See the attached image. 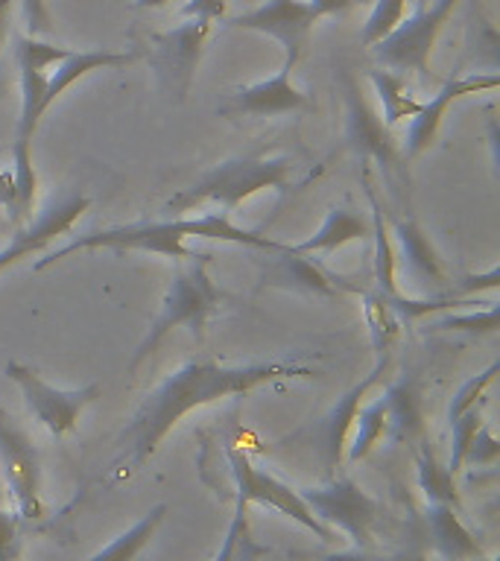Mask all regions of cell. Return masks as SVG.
I'll return each mask as SVG.
<instances>
[{
	"label": "cell",
	"mask_w": 500,
	"mask_h": 561,
	"mask_svg": "<svg viewBox=\"0 0 500 561\" xmlns=\"http://www.w3.org/2000/svg\"><path fill=\"white\" fill-rule=\"evenodd\" d=\"M284 377H316V368L302 366V363H279V359L240 363V366H228L219 359H188L144 398L132 424L121 433L117 438L121 454L114 459V477H129L138 471L188 412L223 401V398L252 392L258 386L284 380Z\"/></svg>",
	"instance_id": "obj_1"
},
{
	"label": "cell",
	"mask_w": 500,
	"mask_h": 561,
	"mask_svg": "<svg viewBox=\"0 0 500 561\" xmlns=\"http://www.w3.org/2000/svg\"><path fill=\"white\" fill-rule=\"evenodd\" d=\"M188 237H202V240H219V243L246 245L258 252H284L289 243H279L272 237L254 231V228L235 226L226 214H202V217H182V219H156V222H129V226H114L94 234L77 237L73 243L61 245L56 252L35 263L33 270H44L56 261H65L70 254L88 252V249H117V252H152L164 254L170 261L184 263L205 257L208 252H191L184 240Z\"/></svg>",
	"instance_id": "obj_2"
},
{
	"label": "cell",
	"mask_w": 500,
	"mask_h": 561,
	"mask_svg": "<svg viewBox=\"0 0 500 561\" xmlns=\"http://www.w3.org/2000/svg\"><path fill=\"white\" fill-rule=\"evenodd\" d=\"M296 161L287 156H243L228 158L223 164L193 182L188 191L175 193L167 202L170 210H193L196 205H217L219 214L231 217L246 199H252L261 191L287 193L298 187Z\"/></svg>",
	"instance_id": "obj_3"
},
{
	"label": "cell",
	"mask_w": 500,
	"mask_h": 561,
	"mask_svg": "<svg viewBox=\"0 0 500 561\" xmlns=\"http://www.w3.org/2000/svg\"><path fill=\"white\" fill-rule=\"evenodd\" d=\"M208 257L211 254H205V257L184 261L175 266L161 310H158L156 322L135 351L129 368H138L149 354H156L167 333L175 331V328H188L196 340H202V328L208 324L211 316L219 313V305H223V293L214 287V280L208 278V270H205Z\"/></svg>",
	"instance_id": "obj_4"
},
{
	"label": "cell",
	"mask_w": 500,
	"mask_h": 561,
	"mask_svg": "<svg viewBox=\"0 0 500 561\" xmlns=\"http://www.w3.org/2000/svg\"><path fill=\"white\" fill-rule=\"evenodd\" d=\"M456 3L459 0H430L428 7L424 0H416L412 15H404L393 33H386L368 50L375 53V59L384 68L395 70V73H404V70L410 73L412 70L419 77H428L436 38L442 33V26L454 15Z\"/></svg>",
	"instance_id": "obj_5"
},
{
	"label": "cell",
	"mask_w": 500,
	"mask_h": 561,
	"mask_svg": "<svg viewBox=\"0 0 500 561\" xmlns=\"http://www.w3.org/2000/svg\"><path fill=\"white\" fill-rule=\"evenodd\" d=\"M211 30L214 24L205 18H184V24L149 38V68L156 73L158 88L175 103L191 94Z\"/></svg>",
	"instance_id": "obj_6"
},
{
	"label": "cell",
	"mask_w": 500,
	"mask_h": 561,
	"mask_svg": "<svg viewBox=\"0 0 500 561\" xmlns=\"http://www.w3.org/2000/svg\"><path fill=\"white\" fill-rule=\"evenodd\" d=\"M3 375L21 389L30 415H33L50 436L73 433L79 419H82V412L103 394V386L100 383L79 386V389H59V386L47 383L33 366L15 363V359L7 363Z\"/></svg>",
	"instance_id": "obj_7"
},
{
	"label": "cell",
	"mask_w": 500,
	"mask_h": 561,
	"mask_svg": "<svg viewBox=\"0 0 500 561\" xmlns=\"http://www.w3.org/2000/svg\"><path fill=\"white\" fill-rule=\"evenodd\" d=\"M226 456L228 471H231V480H235V500H243L246 506L258 503V506L275 508L279 515L296 520L298 526H305L307 533H314L319 541H337V533L314 515V508L302 500L298 489L287 485V482L279 480V477H272V473L258 471L240 447H228Z\"/></svg>",
	"instance_id": "obj_8"
},
{
	"label": "cell",
	"mask_w": 500,
	"mask_h": 561,
	"mask_svg": "<svg viewBox=\"0 0 500 561\" xmlns=\"http://www.w3.org/2000/svg\"><path fill=\"white\" fill-rule=\"evenodd\" d=\"M302 500L314 508V515L333 533L351 538L354 547H368L377 520H380V503L368 491H363L349 477H333L325 485L298 489Z\"/></svg>",
	"instance_id": "obj_9"
},
{
	"label": "cell",
	"mask_w": 500,
	"mask_h": 561,
	"mask_svg": "<svg viewBox=\"0 0 500 561\" xmlns=\"http://www.w3.org/2000/svg\"><path fill=\"white\" fill-rule=\"evenodd\" d=\"M342 105H345V140L363 161H377L386 175L404 173V152L395 144L393 131L384 123V117L368 103L363 88L349 70L340 73Z\"/></svg>",
	"instance_id": "obj_10"
},
{
	"label": "cell",
	"mask_w": 500,
	"mask_h": 561,
	"mask_svg": "<svg viewBox=\"0 0 500 561\" xmlns=\"http://www.w3.org/2000/svg\"><path fill=\"white\" fill-rule=\"evenodd\" d=\"M0 471L7 480V489L15 497L18 515L24 520L44 517L42 500V459L33 438L18 424L9 410L0 407Z\"/></svg>",
	"instance_id": "obj_11"
},
{
	"label": "cell",
	"mask_w": 500,
	"mask_h": 561,
	"mask_svg": "<svg viewBox=\"0 0 500 561\" xmlns=\"http://www.w3.org/2000/svg\"><path fill=\"white\" fill-rule=\"evenodd\" d=\"M319 21L322 15L307 0H263L261 7L226 18V24L235 30H249V33L275 38L284 47V65L289 68H296L298 59L305 56L310 33Z\"/></svg>",
	"instance_id": "obj_12"
},
{
	"label": "cell",
	"mask_w": 500,
	"mask_h": 561,
	"mask_svg": "<svg viewBox=\"0 0 500 561\" xmlns=\"http://www.w3.org/2000/svg\"><path fill=\"white\" fill-rule=\"evenodd\" d=\"M500 85V77L495 70L489 73H474V77H459L447 79L445 85L439 88L436 94L430 96L428 103H421V112L416 114L407 126V138H404V158L421 156L424 149H430V144L436 140L439 126L445 121L447 108L463 100L468 94H480V91H495Z\"/></svg>",
	"instance_id": "obj_13"
},
{
	"label": "cell",
	"mask_w": 500,
	"mask_h": 561,
	"mask_svg": "<svg viewBox=\"0 0 500 561\" xmlns=\"http://www.w3.org/2000/svg\"><path fill=\"white\" fill-rule=\"evenodd\" d=\"M263 284L289 293H305V296H340V293H363L357 284H351L342 275L331 272L310 254L272 252V261L263 270Z\"/></svg>",
	"instance_id": "obj_14"
},
{
	"label": "cell",
	"mask_w": 500,
	"mask_h": 561,
	"mask_svg": "<svg viewBox=\"0 0 500 561\" xmlns=\"http://www.w3.org/2000/svg\"><path fill=\"white\" fill-rule=\"evenodd\" d=\"M293 70L281 65L275 77L258 79L252 85H237L231 100L223 105V114H246V117H279L310 108V96L293 85Z\"/></svg>",
	"instance_id": "obj_15"
},
{
	"label": "cell",
	"mask_w": 500,
	"mask_h": 561,
	"mask_svg": "<svg viewBox=\"0 0 500 561\" xmlns=\"http://www.w3.org/2000/svg\"><path fill=\"white\" fill-rule=\"evenodd\" d=\"M91 208V199L88 196H68L59 205H53L42 214V217L35 219L30 228H21L15 237H12V243L0 252V272L7 270V266H15L24 257H33V254H42L47 245L56 240V237H65L73 228L86 210Z\"/></svg>",
	"instance_id": "obj_16"
},
{
	"label": "cell",
	"mask_w": 500,
	"mask_h": 561,
	"mask_svg": "<svg viewBox=\"0 0 500 561\" xmlns=\"http://www.w3.org/2000/svg\"><path fill=\"white\" fill-rule=\"evenodd\" d=\"M393 245H395V261L398 266L407 270L416 284H421L424 289H430L433 296H439V289L442 287H454V280H447L445 266L439 261L436 249L430 245L428 234H424V228L416 222L412 217H401L395 219L393 226Z\"/></svg>",
	"instance_id": "obj_17"
},
{
	"label": "cell",
	"mask_w": 500,
	"mask_h": 561,
	"mask_svg": "<svg viewBox=\"0 0 500 561\" xmlns=\"http://www.w3.org/2000/svg\"><path fill=\"white\" fill-rule=\"evenodd\" d=\"M384 366L386 357H377V366L372 368L357 386H351L349 392L333 403L331 412L322 419V424L316 427V436H319V447H322L325 465H328V468H337V465L342 462V450L349 445L351 427H354V419H357L360 407H363V398H366L368 389L375 386L377 375L384 371Z\"/></svg>",
	"instance_id": "obj_18"
},
{
	"label": "cell",
	"mask_w": 500,
	"mask_h": 561,
	"mask_svg": "<svg viewBox=\"0 0 500 561\" xmlns=\"http://www.w3.org/2000/svg\"><path fill=\"white\" fill-rule=\"evenodd\" d=\"M372 237V222H368L357 208L351 205H333L328 217L319 226L316 234H310L302 243H289V252L296 254H331L342 245L354 243V240H368Z\"/></svg>",
	"instance_id": "obj_19"
},
{
	"label": "cell",
	"mask_w": 500,
	"mask_h": 561,
	"mask_svg": "<svg viewBox=\"0 0 500 561\" xmlns=\"http://www.w3.org/2000/svg\"><path fill=\"white\" fill-rule=\"evenodd\" d=\"M430 538L442 559L447 561H480L482 547L471 535V529L459 520V506L447 503H428L424 512Z\"/></svg>",
	"instance_id": "obj_20"
},
{
	"label": "cell",
	"mask_w": 500,
	"mask_h": 561,
	"mask_svg": "<svg viewBox=\"0 0 500 561\" xmlns=\"http://www.w3.org/2000/svg\"><path fill=\"white\" fill-rule=\"evenodd\" d=\"M386 421L395 442H416L424 433V403H421V389L412 377L395 380L384 392Z\"/></svg>",
	"instance_id": "obj_21"
},
{
	"label": "cell",
	"mask_w": 500,
	"mask_h": 561,
	"mask_svg": "<svg viewBox=\"0 0 500 561\" xmlns=\"http://www.w3.org/2000/svg\"><path fill=\"white\" fill-rule=\"evenodd\" d=\"M368 82L375 88L380 108H384V123L393 129L401 121H412L421 112V100L410 94V85L404 73H395L389 68H372L368 70Z\"/></svg>",
	"instance_id": "obj_22"
},
{
	"label": "cell",
	"mask_w": 500,
	"mask_h": 561,
	"mask_svg": "<svg viewBox=\"0 0 500 561\" xmlns=\"http://www.w3.org/2000/svg\"><path fill=\"white\" fill-rule=\"evenodd\" d=\"M368 187V184H366ZM368 202H372V240H375V287L384 298L401 296L398 289V261H395V245L393 234L386 228L384 210L377 205L375 191L368 187Z\"/></svg>",
	"instance_id": "obj_23"
},
{
	"label": "cell",
	"mask_w": 500,
	"mask_h": 561,
	"mask_svg": "<svg viewBox=\"0 0 500 561\" xmlns=\"http://www.w3.org/2000/svg\"><path fill=\"white\" fill-rule=\"evenodd\" d=\"M164 515H167L164 503L156 508H149L147 515L140 517L138 524L129 526V529H126L123 535H117V538H114L109 547H103V550L94 552V556L86 561H135L140 552L147 550L149 541L156 538V529L161 526Z\"/></svg>",
	"instance_id": "obj_24"
},
{
	"label": "cell",
	"mask_w": 500,
	"mask_h": 561,
	"mask_svg": "<svg viewBox=\"0 0 500 561\" xmlns=\"http://www.w3.org/2000/svg\"><path fill=\"white\" fill-rule=\"evenodd\" d=\"M386 433H389V421H386V401L384 394H380V398H375V401L366 403V407H360L357 419H354V427H351L349 445H345V450H349V462L366 459Z\"/></svg>",
	"instance_id": "obj_25"
},
{
	"label": "cell",
	"mask_w": 500,
	"mask_h": 561,
	"mask_svg": "<svg viewBox=\"0 0 500 561\" xmlns=\"http://www.w3.org/2000/svg\"><path fill=\"white\" fill-rule=\"evenodd\" d=\"M416 473H419V489L428 497V503H447V506H459V494H456L454 473L442 468L436 454L430 445L419 442L416 445Z\"/></svg>",
	"instance_id": "obj_26"
},
{
	"label": "cell",
	"mask_w": 500,
	"mask_h": 561,
	"mask_svg": "<svg viewBox=\"0 0 500 561\" xmlns=\"http://www.w3.org/2000/svg\"><path fill=\"white\" fill-rule=\"evenodd\" d=\"M363 301H366V322L368 331H372V342H375L377 354L384 357V351L393 345V340L398 336V328H401V319L395 316V310L389 307L380 293H360Z\"/></svg>",
	"instance_id": "obj_27"
},
{
	"label": "cell",
	"mask_w": 500,
	"mask_h": 561,
	"mask_svg": "<svg viewBox=\"0 0 500 561\" xmlns=\"http://www.w3.org/2000/svg\"><path fill=\"white\" fill-rule=\"evenodd\" d=\"M407 3L410 0H375L372 3V12H368L366 24H363V33H360V44L363 47H372L375 42H380L386 33H393L398 21L407 15Z\"/></svg>",
	"instance_id": "obj_28"
},
{
	"label": "cell",
	"mask_w": 500,
	"mask_h": 561,
	"mask_svg": "<svg viewBox=\"0 0 500 561\" xmlns=\"http://www.w3.org/2000/svg\"><path fill=\"white\" fill-rule=\"evenodd\" d=\"M482 403H474L471 410H465L463 415L456 421H451V442H454V447H451V459H447V471L459 473L463 471V465H465V450H468V445H471V438L477 436V430L482 427Z\"/></svg>",
	"instance_id": "obj_29"
},
{
	"label": "cell",
	"mask_w": 500,
	"mask_h": 561,
	"mask_svg": "<svg viewBox=\"0 0 500 561\" xmlns=\"http://www.w3.org/2000/svg\"><path fill=\"white\" fill-rule=\"evenodd\" d=\"M246 503L235 500V515L226 529V538L219 543L214 561H240L246 550H252V538H249V517H246Z\"/></svg>",
	"instance_id": "obj_30"
},
{
	"label": "cell",
	"mask_w": 500,
	"mask_h": 561,
	"mask_svg": "<svg viewBox=\"0 0 500 561\" xmlns=\"http://www.w3.org/2000/svg\"><path fill=\"white\" fill-rule=\"evenodd\" d=\"M433 331H471V333H495L498 331V305L489 301L486 310H468V313H451L433 322Z\"/></svg>",
	"instance_id": "obj_31"
},
{
	"label": "cell",
	"mask_w": 500,
	"mask_h": 561,
	"mask_svg": "<svg viewBox=\"0 0 500 561\" xmlns=\"http://www.w3.org/2000/svg\"><path fill=\"white\" fill-rule=\"evenodd\" d=\"M500 371V363L495 359L486 371H480V375L468 377L463 386H459V392L454 394V401H451V407H447V421H456L459 415H463L465 410H471L474 403H480L482 398H486V389H489L491 383H495V377H498Z\"/></svg>",
	"instance_id": "obj_32"
},
{
	"label": "cell",
	"mask_w": 500,
	"mask_h": 561,
	"mask_svg": "<svg viewBox=\"0 0 500 561\" xmlns=\"http://www.w3.org/2000/svg\"><path fill=\"white\" fill-rule=\"evenodd\" d=\"M500 459V442L498 436L491 433L489 421H482V427L477 430V436L471 438V445L465 450V465H498Z\"/></svg>",
	"instance_id": "obj_33"
},
{
	"label": "cell",
	"mask_w": 500,
	"mask_h": 561,
	"mask_svg": "<svg viewBox=\"0 0 500 561\" xmlns=\"http://www.w3.org/2000/svg\"><path fill=\"white\" fill-rule=\"evenodd\" d=\"M21 15H24L26 35L47 38V35H53V30H56L47 0H21Z\"/></svg>",
	"instance_id": "obj_34"
},
{
	"label": "cell",
	"mask_w": 500,
	"mask_h": 561,
	"mask_svg": "<svg viewBox=\"0 0 500 561\" xmlns=\"http://www.w3.org/2000/svg\"><path fill=\"white\" fill-rule=\"evenodd\" d=\"M182 18H205V21H226L228 0H184L179 7Z\"/></svg>",
	"instance_id": "obj_35"
},
{
	"label": "cell",
	"mask_w": 500,
	"mask_h": 561,
	"mask_svg": "<svg viewBox=\"0 0 500 561\" xmlns=\"http://www.w3.org/2000/svg\"><path fill=\"white\" fill-rule=\"evenodd\" d=\"M498 284H500V266L498 263H491L489 272H482V275H465L463 280H456L454 296L468 298L474 296L477 289H498Z\"/></svg>",
	"instance_id": "obj_36"
},
{
	"label": "cell",
	"mask_w": 500,
	"mask_h": 561,
	"mask_svg": "<svg viewBox=\"0 0 500 561\" xmlns=\"http://www.w3.org/2000/svg\"><path fill=\"white\" fill-rule=\"evenodd\" d=\"M18 517L0 508V561H18Z\"/></svg>",
	"instance_id": "obj_37"
},
{
	"label": "cell",
	"mask_w": 500,
	"mask_h": 561,
	"mask_svg": "<svg viewBox=\"0 0 500 561\" xmlns=\"http://www.w3.org/2000/svg\"><path fill=\"white\" fill-rule=\"evenodd\" d=\"M307 3H310L319 15L328 18V15H342V12H349V9L363 7V3H375V0H307Z\"/></svg>",
	"instance_id": "obj_38"
},
{
	"label": "cell",
	"mask_w": 500,
	"mask_h": 561,
	"mask_svg": "<svg viewBox=\"0 0 500 561\" xmlns=\"http://www.w3.org/2000/svg\"><path fill=\"white\" fill-rule=\"evenodd\" d=\"M0 205L12 208V219L21 222V217H18V193H15V179H12V173H0Z\"/></svg>",
	"instance_id": "obj_39"
},
{
	"label": "cell",
	"mask_w": 500,
	"mask_h": 561,
	"mask_svg": "<svg viewBox=\"0 0 500 561\" xmlns=\"http://www.w3.org/2000/svg\"><path fill=\"white\" fill-rule=\"evenodd\" d=\"M322 561H384V559H377L375 552L368 550V547H351V550L331 552V556H325Z\"/></svg>",
	"instance_id": "obj_40"
},
{
	"label": "cell",
	"mask_w": 500,
	"mask_h": 561,
	"mask_svg": "<svg viewBox=\"0 0 500 561\" xmlns=\"http://www.w3.org/2000/svg\"><path fill=\"white\" fill-rule=\"evenodd\" d=\"M12 0H0V50H3V44L12 35Z\"/></svg>",
	"instance_id": "obj_41"
},
{
	"label": "cell",
	"mask_w": 500,
	"mask_h": 561,
	"mask_svg": "<svg viewBox=\"0 0 500 561\" xmlns=\"http://www.w3.org/2000/svg\"><path fill=\"white\" fill-rule=\"evenodd\" d=\"M167 3H170V0H135V7L138 9H161L167 7Z\"/></svg>",
	"instance_id": "obj_42"
},
{
	"label": "cell",
	"mask_w": 500,
	"mask_h": 561,
	"mask_svg": "<svg viewBox=\"0 0 500 561\" xmlns=\"http://www.w3.org/2000/svg\"><path fill=\"white\" fill-rule=\"evenodd\" d=\"M480 561H498V559H480Z\"/></svg>",
	"instance_id": "obj_43"
}]
</instances>
